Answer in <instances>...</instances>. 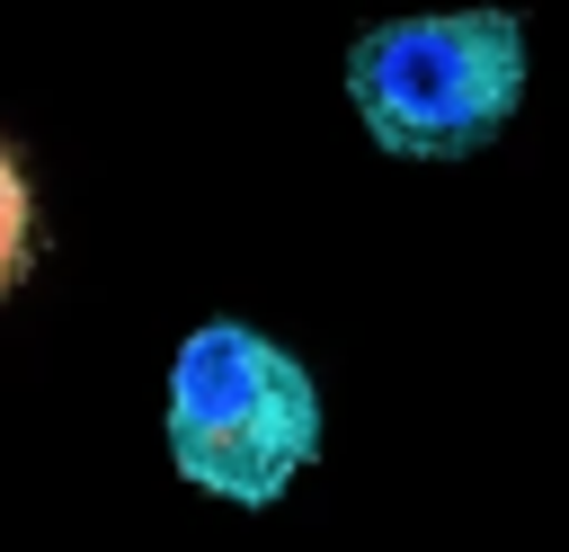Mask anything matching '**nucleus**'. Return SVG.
I'll list each match as a JSON object with an SVG mask.
<instances>
[{"mask_svg":"<svg viewBox=\"0 0 569 552\" xmlns=\"http://www.w3.org/2000/svg\"><path fill=\"white\" fill-rule=\"evenodd\" d=\"M347 98L382 151L471 160L525 107V18L516 9L382 18L347 45Z\"/></svg>","mask_w":569,"mask_h":552,"instance_id":"1","label":"nucleus"},{"mask_svg":"<svg viewBox=\"0 0 569 552\" xmlns=\"http://www.w3.org/2000/svg\"><path fill=\"white\" fill-rule=\"evenodd\" d=\"M320 454V383L249 321L187 329L169 365V463L204 499L276 507L284 481Z\"/></svg>","mask_w":569,"mask_h":552,"instance_id":"2","label":"nucleus"},{"mask_svg":"<svg viewBox=\"0 0 569 552\" xmlns=\"http://www.w3.org/2000/svg\"><path fill=\"white\" fill-rule=\"evenodd\" d=\"M27 258H36V187H27L18 151H9V134H0V303L18 294Z\"/></svg>","mask_w":569,"mask_h":552,"instance_id":"3","label":"nucleus"}]
</instances>
